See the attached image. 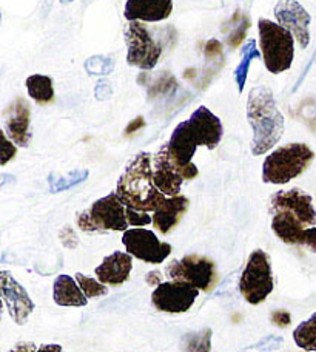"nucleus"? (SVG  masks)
Returning a JSON list of instances; mask_svg holds the SVG:
<instances>
[{
	"mask_svg": "<svg viewBox=\"0 0 316 352\" xmlns=\"http://www.w3.org/2000/svg\"><path fill=\"white\" fill-rule=\"evenodd\" d=\"M188 206V198L182 197V195H178V197H168L163 201L159 209L153 212V226L162 235L170 234V232L178 226L181 218L187 213Z\"/></svg>",
	"mask_w": 316,
	"mask_h": 352,
	"instance_id": "nucleus-21",
	"label": "nucleus"
},
{
	"mask_svg": "<svg viewBox=\"0 0 316 352\" xmlns=\"http://www.w3.org/2000/svg\"><path fill=\"white\" fill-rule=\"evenodd\" d=\"M88 175H90L88 173V170H76L67 176H60V178H56V175H49V178H48L49 190H52L53 193L68 190V188H71L74 186L80 184V182H84L88 178Z\"/></svg>",
	"mask_w": 316,
	"mask_h": 352,
	"instance_id": "nucleus-27",
	"label": "nucleus"
},
{
	"mask_svg": "<svg viewBox=\"0 0 316 352\" xmlns=\"http://www.w3.org/2000/svg\"><path fill=\"white\" fill-rule=\"evenodd\" d=\"M126 217H128L130 226H135V228H142V226L153 223V217H150L147 212H139L130 209V207H126Z\"/></svg>",
	"mask_w": 316,
	"mask_h": 352,
	"instance_id": "nucleus-31",
	"label": "nucleus"
},
{
	"mask_svg": "<svg viewBox=\"0 0 316 352\" xmlns=\"http://www.w3.org/2000/svg\"><path fill=\"white\" fill-rule=\"evenodd\" d=\"M53 297L59 306H87L88 297L82 291L79 283L69 275H59L54 281Z\"/></svg>",
	"mask_w": 316,
	"mask_h": 352,
	"instance_id": "nucleus-22",
	"label": "nucleus"
},
{
	"mask_svg": "<svg viewBox=\"0 0 316 352\" xmlns=\"http://www.w3.org/2000/svg\"><path fill=\"white\" fill-rule=\"evenodd\" d=\"M250 28V21H249V17H244L242 19V22L238 25V28H235L232 31V34L229 36V43H230V47H233V48H236V47H239V43H241L242 41H244V37H245V33H247V30Z\"/></svg>",
	"mask_w": 316,
	"mask_h": 352,
	"instance_id": "nucleus-32",
	"label": "nucleus"
},
{
	"mask_svg": "<svg viewBox=\"0 0 316 352\" xmlns=\"http://www.w3.org/2000/svg\"><path fill=\"white\" fill-rule=\"evenodd\" d=\"M76 281L79 283V286L88 298L94 297H102V295L109 294V287H106L104 283L91 278V276H87L84 274H76Z\"/></svg>",
	"mask_w": 316,
	"mask_h": 352,
	"instance_id": "nucleus-29",
	"label": "nucleus"
},
{
	"mask_svg": "<svg viewBox=\"0 0 316 352\" xmlns=\"http://www.w3.org/2000/svg\"><path fill=\"white\" fill-rule=\"evenodd\" d=\"M261 52L256 48V42L255 41H249L247 45L242 48V59L239 62V65L236 67L235 70V80L238 85L239 93L244 91L245 88V82H247V76H249V70L253 59H259L261 58Z\"/></svg>",
	"mask_w": 316,
	"mask_h": 352,
	"instance_id": "nucleus-24",
	"label": "nucleus"
},
{
	"mask_svg": "<svg viewBox=\"0 0 316 352\" xmlns=\"http://www.w3.org/2000/svg\"><path fill=\"white\" fill-rule=\"evenodd\" d=\"M116 193L125 207L139 212H156L167 199L153 179V156L141 152L133 158L117 181Z\"/></svg>",
	"mask_w": 316,
	"mask_h": 352,
	"instance_id": "nucleus-1",
	"label": "nucleus"
},
{
	"mask_svg": "<svg viewBox=\"0 0 316 352\" xmlns=\"http://www.w3.org/2000/svg\"><path fill=\"white\" fill-rule=\"evenodd\" d=\"M210 328H204L199 332H188L182 337V352H210L212 351Z\"/></svg>",
	"mask_w": 316,
	"mask_h": 352,
	"instance_id": "nucleus-26",
	"label": "nucleus"
},
{
	"mask_svg": "<svg viewBox=\"0 0 316 352\" xmlns=\"http://www.w3.org/2000/svg\"><path fill=\"white\" fill-rule=\"evenodd\" d=\"M5 133L19 147H28L31 141V107L17 98L5 111Z\"/></svg>",
	"mask_w": 316,
	"mask_h": 352,
	"instance_id": "nucleus-17",
	"label": "nucleus"
},
{
	"mask_svg": "<svg viewBox=\"0 0 316 352\" xmlns=\"http://www.w3.org/2000/svg\"><path fill=\"white\" fill-rule=\"evenodd\" d=\"M113 94L111 85L106 82V80H99L96 88H94V96H96L98 100H106L110 99Z\"/></svg>",
	"mask_w": 316,
	"mask_h": 352,
	"instance_id": "nucleus-34",
	"label": "nucleus"
},
{
	"mask_svg": "<svg viewBox=\"0 0 316 352\" xmlns=\"http://www.w3.org/2000/svg\"><path fill=\"white\" fill-rule=\"evenodd\" d=\"M0 289H2L0 292H2L3 303L12 322L21 326L27 323L31 312L34 311V303L31 301L25 287L19 285L8 270H2L0 272Z\"/></svg>",
	"mask_w": 316,
	"mask_h": 352,
	"instance_id": "nucleus-14",
	"label": "nucleus"
},
{
	"mask_svg": "<svg viewBox=\"0 0 316 352\" xmlns=\"http://www.w3.org/2000/svg\"><path fill=\"white\" fill-rule=\"evenodd\" d=\"M78 226L84 232H109L128 230V217L126 207L119 199L117 193L113 192L106 197L94 201L90 209L78 215Z\"/></svg>",
	"mask_w": 316,
	"mask_h": 352,
	"instance_id": "nucleus-5",
	"label": "nucleus"
},
{
	"mask_svg": "<svg viewBox=\"0 0 316 352\" xmlns=\"http://www.w3.org/2000/svg\"><path fill=\"white\" fill-rule=\"evenodd\" d=\"M275 280L269 255L261 249L253 250L239 278V291L247 303L256 306L273 292Z\"/></svg>",
	"mask_w": 316,
	"mask_h": 352,
	"instance_id": "nucleus-6",
	"label": "nucleus"
},
{
	"mask_svg": "<svg viewBox=\"0 0 316 352\" xmlns=\"http://www.w3.org/2000/svg\"><path fill=\"white\" fill-rule=\"evenodd\" d=\"M270 212H286L289 215L298 219L306 228H315L316 210L313 207V199L308 193L301 188H290V190H280L271 195Z\"/></svg>",
	"mask_w": 316,
	"mask_h": 352,
	"instance_id": "nucleus-11",
	"label": "nucleus"
},
{
	"mask_svg": "<svg viewBox=\"0 0 316 352\" xmlns=\"http://www.w3.org/2000/svg\"><path fill=\"white\" fill-rule=\"evenodd\" d=\"M153 179L156 187L166 197H178L182 182L185 181L184 176L170 160L168 144L162 146L159 152L153 156Z\"/></svg>",
	"mask_w": 316,
	"mask_h": 352,
	"instance_id": "nucleus-18",
	"label": "nucleus"
},
{
	"mask_svg": "<svg viewBox=\"0 0 316 352\" xmlns=\"http://www.w3.org/2000/svg\"><path fill=\"white\" fill-rule=\"evenodd\" d=\"M271 230L282 243L306 246L312 252H316V228H306L304 224L286 212L273 213Z\"/></svg>",
	"mask_w": 316,
	"mask_h": 352,
	"instance_id": "nucleus-16",
	"label": "nucleus"
},
{
	"mask_svg": "<svg viewBox=\"0 0 316 352\" xmlns=\"http://www.w3.org/2000/svg\"><path fill=\"white\" fill-rule=\"evenodd\" d=\"M85 70L90 76H106L115 70V59L110 56H91L85 60Z\"/></svg>",
	"mask_w": 316,
	"mask_h": 352,
	"instance_id": "nucleus-28",
	"label": "nucleus"
},
{
	"mask_svg": "<svg viewBox=\"0 0 316 352\" xmlns=\"http://www.w3.org/2000/svg\"><path fill=\"white\" fill-rule=\"evenodd\" d=\"M276 22L293 34L300 47L304 50L311 43V22L312 17L304 6L296 0H280L275 6Z\"/></svg>",
	"mask_w": 316,
	"mask_h": 352,
	"instance_id": "nucleus-13",
	"label": "nucleus"
},
{
	"mask_svg": "<svg viewBox=\"0 0 316 352\" xmlns=\"http://www.w3.org/2000/svg\"><path fill=\"white\" fill-rule=\"evenodd\" d=\"M247 119L253 129L251 153L255 156L270 152L281 141L286 119L278 109L270 88L264 85L251 88L247 99Z\"/></svg>",
	"mask_w": 316,
	"mask_h": 352,
	"instance_id": "nucleus-2",
	"label": "nucleus"
},
{
	"mask_svg": "<svg viewBox=\"0 0 316 352\" xmlns=\"http://www.w3.org/2000/svg\"><path fill=\"white\" fill-rule=\"evenodd\" d=\"M36 352H65L59 344H42Z\"/></svg>",
	"mask_w": 316,
	"mask_h": 352,
	"instance_id": "nucleus-41",
	"label": "nucleus"
},
{
	"mask_svg": "<svg viewBox=\"0 0 316 352\" xmlns=\"http://www.w3.org/2000/svg\"><path fill=\"white\" fill-rule=\"evenodd\" d=\"M199 289L184 281H166L151 294V303L157 311L167 314L187 312L194 305Z\"/></svg>",
	"mask_w": 316,
	"mask_h": 352,
	"instance_id": "nucleus-10",
	"label": "nucleus"
},
{
	"mask_svg": "<svg viewBox=\"0 0 316 352\" xmlns=\"http://www.w3.org/2000/svg\"><path fill=\"white\" fill-rule=\"evenodd\" d=\"M27 90L31 99L37 104H48L54 99L53 79L45 74H33L27 79Z\"/></svg>",
	"mask_w": 316,
	"mask_h": 352,
	"instance_id": "nucleus-23",
	"label": "nucleus"
},
{
	"mask_svg": "<svg viewBox=\"0 0 316 352\" xmlns=\"http://www.w3.org/2000/svg\"><path fill=\"white\" fill-rule=\"evenodd\" d=\"M271 323L280 326V328H286V326L292 323V317H290V314L287 311H275L271 314Z\"/></svg>",
	"mask_w": 316,
	"mask_h": 352,
	"instance_id": "nucleus-35",
	"label": "nucleus"
},
{
	"mask_svg": "<svg viewBox=\"0 0 316 352\" xmlns=\"http://www.w3.org/2000/svg\"><path fill=\"white\" fill-rule=\"evenodd\" d=\"M73 0H60V3H63V5H68V3H71Z\"/></svg>",
	"mask_w": 316,
	"mask_h": 352,
	"instance_id": "nucleus-42",
	"label": "nucleus"
},
{
	"mask_svg": "<svg viewBox=\"0 0 316 352\" xmlns=\"http://www.w3.org/2000/svg\"><path fill=\"white\" fill-rule=\"evenodd\" d=\"M293 340L301 349L316 352V312L306 322L298 324V328L293 331Z\"/></svg>",
	"mask_w": 316,
	"mask_h": 352,
	"instance_id": "nucleus-25",
	"label": "nucleus"
},
{
	"mask_svg": "<svg viewBox=\"0 0 316 352\" xmlns=\"http://www.w3.org/2000/svg\"><path fill=\"white\" fill-rule=\"evenodd\" d=\"M133 267V255L128 252H115L105 256L100 266L96 267V276L100 283L109 286H121L125 281H128L130 272Z\"/></svg>",
	"mask_w": 316,
	"mask_h": 352,
	"instance_id": "nucleus-20",
	"label": "nucleus"
},
{
	"mask_svg": "<svg viewBox=\"0 0 316 352\" xmlns=\"http://www.w3.org/2000/svg\"><path fill=\"white\" fill-rule=\"evenodd\" d=\"M199 146L196 144L194 138L188 130L187 121L181 122L178 127L173 130V135L168 141V153L176 168L182 173L185 181L196 178L199 175L198 167H196L192 160L196 153V148Z\"/></svg>",
	"mask_w": 316,
	"mask_h": 352,
	"instance_id": "nucleus-12",
	"label": "nucleus"
},
{
	"mask_svg": "<svg viewBox=\"0 0 316 352\" xmlns=\"http://www.w3.org/2000/svg\"><path fill=\"white\" fill-rule=\"evenodd\" d=\"M60 238H62V243L65 244V246L69 248V249H73V248L78 246V241H79L78 236H76L73 229L68 228V226L60 232Z\"/></svg>",
	"mask_w": 316,
	"mask_h": 352,
	"instance_id": "nucleus-36",
	"label": "nucleus"
},
{
	"mask_svg": "<svg viewBox=\"0 0 316 352\" xmlns=\"http://www.w3.org/2000/svg\"><path fill=\"white\" fill-rule=\"evenodd\" d=\"M145 280H147L148 285L157 287L162 283V274L159 270H153V272H148L147 276H145Z\"/></svg>",
	"mask_w": 316,
	"mask_h": 352,
	"instance_id": "nucleus-39",
	"label": "nucleus"
},
{
	"mask_svg": "<svg viewBox=\"0 0 316 352\" xmlns=\"http://www.w3.org/2000/svg\"><path fill=\"white\" fill-rule=\"evenodd\" d=\"M144 127V118L139 116L137 119H135V121H131V124L128 125V129H126V135L133 133V131H136L137 129Z\"/></svg>",
	"mask_w": 316,
	"mask_h": 352,
	"instance_id": "nucleus-40",
	"label": "nucleus"
},
{
	"mask_svg": "<svg viewBox=\"0 0 316 352\" xmlns=\"http://www.w3.org/2000/svg\"><path fill=\"white\" fill-rule=\"evenodd\" d=\"M2 140H3V148H2V161H0V164L5 166L6 162L16 156L17 147L14 146V142H12L8 136H6V133H2Z\"/></svg>",
	"mask_w": 316,
	"mask_h": 352,
	"instance_id": "nucleus-33",
	"label": "nucleus"
},
{
	"mask_svg": "<svg viewBox=\"0 0 316 352\" xmlns=\"http://www.w3.org/2000/svg\"><path fill=\"white\" fill-rule=\"evenodd\" d=\"M187 125L198 146H204L208 150H214L219 146L221 140H223V122L204 105L198 107V110L192 113V116L187 121Z\"/></svg>",
	"mask_w": 316,
	"mask_h": 352,
	"instance_id": "nucleus-15",
	"label": "nucleus"
},
{
	"mask_svg": "<svg viewBox=\"0 0 316 352\" xmlns=\"http://www.w3.org/2000/svg\"><path fill=\"white\" fill-rule=\"evenodd\" d=\"M172 12L173 0H126L124 16L128 22H162Z\"/></svg>",
	"mask_w": 316,
	"mask_h": 352,
	"instance_id": "nucleus-19",
	"label": "nucleus"
},
{
	"mask_svg": "<svg viewBox=\"0 0 316 352\" xmlns=\"http://www.w3.org/2000/svg\"><path fill=\"white\" fill-rule=\"evenodd\" d=\"M282 344V338L278 337V336H269L265 337L264 340H261L256 344H253V346L244 349L242 352H271L278 349Z\"/></svg>",
	"mask_w": 316,
	"mask_h": 352,
	"instance_id": "nucleus-30",
	"label": "nucleus"
},
{
	"mask_svg": "<svg viewBox=\"0 0 316 352\" xmlns=\"http://www.w3.org/2000/svg\"><path fill=\"white\" fill-rule=\"evenodd\" d=\"M205 56L208 59H213L214 56H223V45L216 39H212L205 45Z\"/></svg>",
	"mask_w": 316,
	"mask_h": 352,
	"instance_id": "nucleus-37",
	"label": "nucleus"
},
{
	"mask_svg": "<svg viewBox=\"0 0 316 352\" xmlns=\"http://www.w3.org/2000/svg\"><path fill=\"white\" fill-rule=\"evenodd\" d=\"M315 152L302 142H292L271 152L262 164V181L267 184H287L312 166Z\"/></svg>",
	"mask_w": 316,
	"mask_h": 352,
	"instance_id": "nucleus-3",
	"label": "nucleus"
},
{
	"mask_svg": "<svg viewBox=\"0 0 316 352\" xmlns=\"http://www.w3.org/2000/svg\"><path fill=\"white\" fill-rule=\"evenodd\" d=\"M125 43L128 50L126 62L141 70H153L162 56V47L141 22L128 23L125 28Z\"/></svg>",
	"mask_w": 316,
	"mask_h": 352,
	"instance_id": "nucleus-8",
	"label": "nucleus"
},
{
	"mask_svg": "<svg viewBox=\"0 0 316 352\" xmlns=\"http://www.w3.org/2000/svg\"><path fill=\"white\" fill-rule=\"evenodd\" d=\"M166 275L170 280L188 283L204 292H210L218 280L214 263L198 254H190L181 260L170 261Z\"/></svg>",
	"mask_w": 316,
	"mask_h": 352,
	"instance_id": "nucleus-7",
	"label": "nucleus"
},
{
	"mask_svg": "<svg viewBox=\"0 0 316 352\" xmlns=\"http://www.w3.org/2000/svg\"><path fill=\"white\" fill-rule=\"evenodd\" d=\"M259 48L265 68L271 74L290 70L295 58V37L289 30L269 19H259Z\"/></svg>",
	"mask_w": 316,
	"mask_h": 352,
	"instance_id": "nucleus-4",
	"label": "nucleus"
},
{
	"mask_svg": "<svg viewBox=\"0 0 316 352\" xmlns=\"http://www.w3.org/2000/svg\"><path fill=\"white\" fill-rule=\"evenodd\" d=\"M122 243L130 255L151 264L163 263L173 250L172 244L159 241L155 232L141 228L125 230L122 235Z\"/></svg>",
	"mask_w": 316,
	"mask_h": 352,
	"instance_id": "nucleus-9",
	"label": "nucleus"
},
{
	"mask_svg": "<svg viewBox=\"0 0 316 352\" xmlns=\"http://www.w3.org/2000/svg\"><path fill=\"white\" fill-rule=\"evenodd\" d=\"M36 351H37V348L33 342H21V343H17L10 352H36Z\"/></svg>",
	"mask_w": 316,
	"mask_h": 352,
	"instance_id": "nucleus-38",
	"label": "nucleus"
}]
</instances>
